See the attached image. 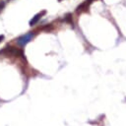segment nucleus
Returning <instances> with one entry per match:
<instances>
[{
    "label": "nucleus",
    "mask_w": 126,
    "mask_h": 126,
    "mask_svg": "<svg viewBox=\"0 0 126 126\" xmlns=\"http://www.w3.org/2000/svg\"><path fill=\"white\" fill-rule=\"evenodd\" d=\"M4 37H5V36H4V35H3V34H0V42H1V41H3V40H4Z\"/></svg>",
    "instance_id": "obj_7"
},
{
    "label": "nucleus",
    "mask_w": 126,
    "mask_h": 126,
    "mask_svg": "<svg viewBox=\"0 0 126 126\" xmlns=\"http://www.w3.org/2000/svg\"><path fill=\"white\" fill-rule=\"evenodd\" d=\"M58 1H59V2H60V1H62V0H58Z\"/></svg>",
    "instance_id": "obj_8"
},
{
    "label": "nucleus",
    "mask_w": 126,
    "mask_h": 126,
    "mask_svg": "<svg viewBox=\"0 0 126 126\" xmlns=\"http://www.w3.org/2000/svg\"><path fill=\"white\" fill-rule=\"evenodd\" d=\"M89 3L87 2V1H85L83 4H81L78 8H77V13H82V12H86V11H88V9H89Z\"/></svg>",
    "instance_id": "obj_4"
},
{
    "label": "nucleus",
    "mask_w": 126,
    "mask_h": 126,
    "mask_svg": "<svg viewBox=\"0 0 126 126\" xmlns=\"http://www.w3.org/2000/svg\"><path fill=\"white\" fill-rule=\"evenodd\" d=\"M33 36H34V32H28L26 34H23V35L19 36L16 39L17 44H19L20 46H25L27 43H29L33 38Z\"/></svg>",
    "instance_id": "obj_2"
},
{
    "label": "nucleus",
    "mask_w": 126,
    "mask_h": 126,
    "mask_svg": "<svg viewBox=\"0 0 126 126\" xmlns=\"http://www.w3.org/2000/svg\"><path fill=\"white\" fill-rule=\"evenodd\" d=\"M71 19H72V15H71V14H67V15L65 16V18H64V21L71 23Z\"/></svg>",
    "instance_id": "obj_5"
},
{
    "label": "nucleus",
    "mask_w": 126,
    "mask_h": 126,
    "mask_svg": "<svg viewBox=\"0 0 126 126\" xmlns=\"http://www.w3.org/2000/svg\"><path fill=\"white\" fill-rule=\"evenodd\" d=\"M44 14H45V11H42V12L37 13L36 15H34V17H32V19L30 21V26H31V27L34 26V25L40 20V18L42 17V15H44Z\"/></svg>",
    "instance_id": "obj_3"
},
{
    "label": "nucleus",
    "mask_w": 126,
    "mask_h": 126,
    "mask_svg": "<svg viewBox=\"0 0 126 126\" xmlns=\"http://www.w3.org/2000/svg\"><path fill=\"white\" fill-rule=\"evenodd\" d=\"M5 5H6V2L4 0H1L0 1V13L3 11V9L5 8Z\"/></svg>",
    "instance_id": "obj_6"
},
{
    "label": "nucleus",
    "mask_w": 126,
    "mask_h": 126,
    "mask_svg": "<svg viewBox=\"0 0 126 126\" xmlns=\"http://www.w3.org/2000/svg\"><path fill=\"white\" fill-rule=\"evenodd\" d=\"M0 53L5 55H10V56H24L23 50L14 46H6L4 49L0 50Z\"/></svg>",
    "instance_id": "obj_1"
},
{
    "label": "nucleus",
    "mask_w": 126,
    "mask_h": 126,
    "mask_svg": "<svg viewBox=\"0 0 126 126\" xmlns=\"http://www.w3.org/2000/svg\"><path fill=\"white\" fill-rule=\"evenodd\" d=\"M7 1H11V0H7Z\"/></svg>",
    "instance_id": "obj_9"
}]
</instances>
